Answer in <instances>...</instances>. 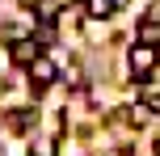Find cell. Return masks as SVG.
<instances>
[{"instance_id": "obj_1", "label": "cell", "mask_w": 160, "mask_h": 156, "mask_svg": "<svg viewBox=\"0 0 160 156\" xmlns=\"http://www.w3.org/2000/svg\"><path fill=\"white\" fill-rule=\"evenodd\" d=\"M127 59H131V76H135V80H148V76H152V68H156V47L135 42Z\"/></svg>"}, {"instance_id": "obj_2", "label": "cell", "mask_w": 160, "mask_h": 156, "mask_svg": "<svg viewBox=\"0 0 160 156\" xmlns=\"http://www.w3.org/2000/svg\"><path fill=\"white\" fill-rule=\"evenodd\" d=\"M8 59H13L17 68H34L42 59V42L38 38H17L13 47H8Z\"/></svg>"}, {"instance_id": "obj_3", "label": "cell", "mask_w": 160, "mask_h": 156, "mask_svg": "<svg viewBox=\"0 0 160 156\" xmlns=\"http://www.w3.org/2000/svg\"><path fill=\"white\" fill-rule=\"evenodd\" d=\"M30 72H34V89H38V93L47 89L51 80H55V63H47V59H38V63L30 68Z\"/></svg>"}, {"instance_id": "obj_4", "label": "cell", "mask_w": 160, "mask_h": 156, "mask_svg": "<svg viewBox=\"0 0 160 156\" xmlns=\"http://www.w3.org/2000/svg\"><path fill=\"white\" fill-rule=\"evenodd\" d=\"M84 13L93 17V21H105V17L114 13V0H84Z\"/></svg>"}, {"instance_id": "obj_5", "label": "cell", "mask_w": 160, "mask_h": 156, "mask_svg": "<svg viewBox=\"0 0 160 156\" xmlns=\"http://www.w3.org/2000/svg\"><path fill=\"white\" fill-rule=\"evenodd\" d=\"M139 42L160 47V21H143V25H139Z\"/></svg>"}, {"instance_id": "obj_6", "label": "cell", "mask_w": 160, "mask_h": 156, "mask_svg": "<svg viewBox=\"0 0 160 156\" xmlns=\"http://www.w3.org/2000/svg\"><path fill=\"white\" fill-rule=\"evenodd\" d=\"M30 123H34V110H13V114H8V127H13V131H25Z\"/></svg>"}, {"instance_id": "obj_7", "label": "cell", "mask_w": 160, "mask_h": 156, "mask_svg": "<svg viewBox=\"0 0 160 156\" xmlns=\"http://www.w3.org/2000/svg\"><path fill=\"white\" fill-rule=\"evenodd\" d=\"M34 156H55V139H38L34 143Z\"/></svg>"}, {"instance_id": "obj_8", "label": "cell", "mask_w": 160, "mask_h": 156, "mask_svg": "<svg viewBox=\"0 0 160 156\" xmlns=\"http://www.w3.org/2000/svg\"><path fill=\"white\" fill-rule=\"evenodd\" d=\"M143 110H148V114H160V93H148V97H143Z\"/></svg>"}, {"instance_id": "obj_9", "label": "cell", "mask_w": 160, "mask_h": 156, "mask_svg": "<svg viewBox=\"0 0 160 156\" xmlns=\"http://www.w3.org/2000/svg\"><path fill=\"white\" fill-rule=\"evenodd\" d=\"M38 13H42V17H47V21H51V17L59 13V4H55V0H42V8H38Z\"/></svg>"}]
</instances>
